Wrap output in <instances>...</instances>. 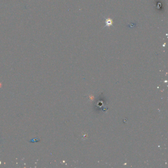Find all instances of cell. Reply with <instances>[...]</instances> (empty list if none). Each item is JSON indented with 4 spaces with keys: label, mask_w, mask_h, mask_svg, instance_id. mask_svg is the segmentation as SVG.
<instances>
[{
    "label": "cell",
    "mask_w": 168,
    "mask_h": 168,
    "mask_svg": "<svg viewBox=\"0 0 168 168\" xmlns=\"http://www.w3.org/2000/svg\"><path fill=\"white\" fill-rule=\"evenodd\" d=\"M105 23H106V25L105 26H110L111 25H113V21H112V19H110V18H107L106 20V21H105Z\"/></svg>",
    "instance_id": "obj_1"
}]
</instances>
